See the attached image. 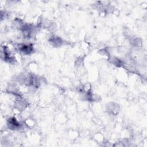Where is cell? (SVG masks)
<instances>
[{
  "mask_svg": "<svg viewBox=\"0 0 147 147\" xmlns=\"http://www.w3.org/2000/svg\"><path fill=\"white\" fill-rule=\"evenodd\" d=\"M18 47L20 51L25 54H29L33 51V47L32 45L21 44L19 45Z\"/></svg>",
  "mask_w": 147,
  "mask_h": 147,
  "instance_id": "cell-1",
  "label": "cell"
},
{
  "mask_svg": "<svg viewBox=\"0 0 147 147\" xmlns=\"http://www.w3.org/2000/svg\"><path fill=\"white\" fill-rule=\"evenodd\" d=\"M8 125L11 129H17L20 127L19 122L14 118H12L9 120Z\"/></svg>",
  "mask_w": 147,
  "mask_h": 147,
  "instance_id": "cell-2",
  "label": "cell"
}]
</instances>
